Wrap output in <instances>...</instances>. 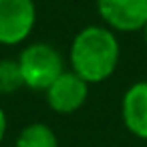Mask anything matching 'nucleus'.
Here are the masks:
<instances>
[{"mask_svg": "<svg viewBox=\"0 0 147 147\" xmlns=\"http://www.w3.org/2000/svg\"><path fill=\"white\" fill-rule=\"evenodd\" d=\"M14 147H59V137L47 123H30L18 133Z\"/></svg>", "mask_w": 147, "mask_h": 147, "instance_id": "0eeeda50", "label": "nucleus"}, {"mask_svg": "<svg viewBox=\"0 0 147 147\" xmlns=\"http://www.w3.org/2000/svg\"><path fill=\"white\" fill-rule=\"evenodd\" d=\"M121 47L117 34L105 24L81 28L69 49V67L89 85L107 81L119 65Z\"/></svg>", "mask_w": 147, "mask_h": 147, "instance_id": "f257e3e1", "label": "nucleus"}, {"mask_svg": "<svg viewBox=\"0 0 147 147\" xmlns=\"http://www.w3.org/2000/svg\"><path fill=\"white\" fill-rule=\"evenodd\" d=\"M143 38H145V47H147V24H145V28H143Z\"/></svg>", "mask_w": 147, "mask_h": 147, "instance_id": "9d476101", "label": "nucleus"}, {"mask_svg": "<svg viewBox=\"0 0 147 147\" xmlns=\"http://www.w3.org/2000/svg\"><path fill=\"white\" fill-rule=\"evenodd\" d=\"M6 129H8V121H6V113L4 109L0 107V143L4 141V135H6Z\"/></svg>", "mask_w": 147, "mask_h": 147, "instance_id": "1a4fd4ad", "label": "nucleus"}, {"mask_svg": "<svg viewBox=\"0 0 147 147\" xmlns=\"http://www.w3.org/2000/svg\"><path fill=\"white\" fill-rule=\"evenodd\" d=\"M87 97H89V83L81 79L77 73H73L71 69L61 73L53 81V85L45 91L47 105L51 107V111L59 115L77 113L85 105Z\"/></svg>", "mask_w": 147, "mask_h": 147, "instance_id": "39448f33", "label": "nucleus"}, {"mask_svg": "<svg viewBox=\"0 0 147 147\" xmlns=\"http://www.w3.org/2000/svg\"><path fill=\"white\" fill-rule=\"evenodd\" d=\"M22 75L16 59H0V95H12L22 89Z\"/></svg>", "mask_w": 147, "mask_h": 147, "instance_id": "6e6552de", "label": "nucleus"}, {"mask_svg": "<svg viewBox=\"0 0 147 147\" xmlns=\"http://www.w3.org/2000/svg\"><path fill=\"white\" fill-rule=\"evenodd\" d=\"M18 67L22 75V83L30 91H47L53 81L65 73L63 55L49 42H32L24 47L18 55Z\"/></svg>", "mask_w": 147, "mask_h": 147, "instance_id": "f03ea898", "label": "nucleus"}, {"mask_svg": "<svg viewBox=\"0 0 147 147\" xmlns=\"http://www.w3.org/2000/svg\"><path fill=\"white\" fill-rule=\"evenodd\" d=\"M103 24L113 32H137L147 24V0H95Z\"/></svg>", "mask_w": 147, "mask_h": 147, "instance_id": "20e7f679", "label": "nucleus"}, {"mask_svg": "<svg viewBox=\"0 0 147 147\" xmlns=\"http://www.w3.org/2000/svg\"><path fill=\"white\" fill-rule=\"evenodd\" d=\"M121 119L131 135L147 139V81H137L125 91L121 99Z\"/></svg>", "mask_w": 147, "mask_h": 147, "instance_id": "423d86ee", "label": "nucleus"}, {"mask_svg": "<svg viewBox=\"0 0 147 147\" xmlns=\"http://www.w3.org/2000/svg\"><path fill=\"white\" fill-rule=\"evenodd\" d=\"M36 26L34 0H0V45H22Z\"/></svg>", "mask_w": 147, "mask_h": 147, "instance_id": "7ed1b4c3", "label": "nucleus"}]
</instances>
